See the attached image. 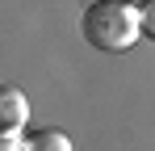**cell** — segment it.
Segmentation results:
<instances>
[{"label":"cell","instance_id":"obj_2","mask_svg":"<svg viewBox=\"0 0 155 151\" xmlns=\"http://www.w3.org/2000/svg\"><path fill=\"white\" fill-rule=\"evenodd\" d=\"M29 122V101L17 84H0V134H21Z\"/></svg>","mask_w":155,"mask_h":151},{"label":"cell","instance_id":"obj_5","mask_svg":"<svg viewBox=\"0 0 155 151\" xmlns=\"http://www.w3.org/2000/svg\"><path fill=\"white\" fill-rule=\"evenodd\" d=\"M0 151H21V134H0Z\"/></svg>","mask_w":155,"mask_h":151},{"label":"cell","instance_id":"obj_3","mask_svg":"<svg viewBox=\"0 0 155 151\" xmlns=\"http://www.w3.org/2000/svg\"><path fill=\"white\" fill-rule=\"evenodd\" d=\"M21 151H71V139L63 134V130H34Z\"/></svg>","mask_w":155,"mask_h":151},{"label":"cell","instance_id":"obj_4","mask_svg":"<svg viewBox=\"0 0 155 151\" xmlns=\"http://www.w3.org/2000/svg\"><path fill=\"white\" fill-rule=\"evenodd\" d=\"M138 17H143V34L155 38V0H143L138 4Z\"/></svg>","mask_w":155,"mask_h":151},{"label":"cell","instance_id":"obj_1","mask_svg":"<svg viewBox=\"0 0 155 151\" xmlns=\"http://www.w3.org/2000/svg\"><path fill=\"white\" fill-rule=\"evenodd\" d=\"M80 34L92 50H105V55L130 50L143 34L138 4H130V0H92L80 13Z\"/></svg>","mask_w":155,"mask_h":151}]
</instances>
